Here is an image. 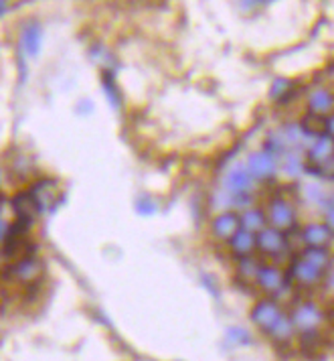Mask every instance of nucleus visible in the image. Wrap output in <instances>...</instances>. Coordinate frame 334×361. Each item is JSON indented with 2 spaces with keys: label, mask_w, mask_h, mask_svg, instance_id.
I'll use <instances>...</instances> for the list:
<instances>
[{
  "label": "nucleus",
  "mask_w": 334,
  "mask_h": 361,
  "mask_svg": "<svg viewBox=\"0 0 334 361\" xmlns=\"http://www.w3.org/2000/svg\"><path fill=\"white\" fill-rule=\"evenodd\" d=\"M255 246H259V250H264L266 254H278L285 250L284 233L278 230H262V233L255 238Z\"/></svg>",
  "instance_id": "10"
},
{
  "label": "nucleus",
  "mask_w": 334,
  "mask_h": 361,
  "mask_svg": "<svg viewBox=\"0 0 334 361\" xmlns=\"http://www.w3.org/2000/svg\"><path fill=\"white\" fill-rule=\"evenodd\" d=\"M322 311L318 309L314 302H302L296 311L292 312L290 321H292V327L300 333H314L320 323H322Z\"/></svg>",
  "instance_id": "3"
},
{
  "label": "nucleus",
  "mask_w": 334,
  "mask_h": 361,
  "mask_svg": "<svg viewBox=\"0 0 334 361\" xmlns=\"http://www.w3.org/2000/svg\"><path fill=\"white\" fill-rule=\"evenodd\" d=\"M257 282L269 290V293H278L282 286H284V276H282V272L278 270V268H274V266H262V268H257Z\"/></svg>",
  "instance_id": "14"
},
{
  "label": "nucleus",
  "mask_w": 334,
  "mask_h": 361,
  "mask_svg": "<svg viewBox=\"0 0 334 361\" xmlns=\"http://www.w3.org/2000/svg\"><path fill=\"white\" fill-rule=\"evenodd\" d=\"M326 128L330 130V134H333V138H334V116L328 120V124H326Z\"/></svg>",
  "instance_id": "23"
},
{
  "label": "nucleus",
  "mask_w": 334,
  "mask_h": 361,
  "mask_svg": "<svg viewBox=\"0 0 334 361\" xmlns=\"http://www.w3.org/2000/svg\"><path fill=\"white\" fill-rule=\"evenodd\" d=\"M269 219L276 228H290L294 224V209L285 203L284 199H276L269 209Z\"/></svg>",
  "instance_id": "12"
},
{
  "label": "nucleus",
  "mask_w": 334,
  "mask_h": 361,
  "mask_svg": "<svg viewBox=\"0 0 334 361\" xmlns=\"http://www.w3.org/2000/svg\"><path fill=\"white\" fill-rule=\"evenodd\" d=\"M227 339H229V343H233V345H245L251 341L250 333L241 327L227 329Z\"/></svg>",
  "instance_id": "20"
},
{
  "label": "nucleus",
  "mask_w": 334,
  "mask_h": 361,
  "mask_svg": "<svg viewBox=\"0 0 334 361\" xmlns=\"http://www.w3.org/2000/svg\"><path fill=\"white\" fill-rule=\"evenodd\" d=\"M41 274H43V262L37 260L34 256L18 258V262L8 268V276L17 282H23V284H31L34 280L41 279Z\"/></svg>",
  "instance_id": "4"
},
{
  "label": "nucleus",
  "mask_w": 334,
  "mask_h": 361,
  "mask_svg": "<svg viewBox=\"0 0 334 361\" xmlns=\"http://www.w3.org/2000/svg\"><path fill=\"white\" fill-rule=\"evenodd\" d=\"M302 235H304L306 244L310 247H326L330 244V238H333L330 228L324 226V224H310V226H306Z\"/></svg>",
  "instance_id": "11"
},
{
  "label": "nucleus",
  "mask_w": 334,
  "mask_h": 361,
  "mask_svg": "<svg viewBox=\"0 0 334 361\" xmlns=\"http://www.w3.org/2000/svg\"><path fill=\"white\" fill-rule=\"evenodd\" d=\"M241 228V217L235 215L233 212H225V214L217 215L211 224V230L217 238H223V240H231L235 233Z\"/></svg>",
  "instance_id": "7"
},
{
  "label": "nucleus",
  "mask_w": 334,
  "mask_h": 361,
  "mask_svg": "<svg viewBox=\"0 0 334 361\" xmlns=\"http://www.w3.org/2000/svg\"><path fill=\"white\" fill-rule=\"evenodd\" d=\"M333 106H334L333 94H330V92H326V90H316V92L310 96V108H312L316 114H324V112H328Z\"/></svg>",
  "instance_id": "17"
},
{
  "label": "nucleus",
  "mask_w": 334,
  "mask_h": 361,
  "mask_svg": "<svg viewBox=\"0 0 334 361\" xmlns=\"http://www.w3.org/2000/svg\"><path fill=\"white\" fill-rule=\"evenodd\" d=\"M31 193H33L34 201H37V205H39V209H41V212L49 209L51 205H53L57 199H61L59 191H57V185L49 179L39 180L33 189H31Z\"/></svg>",
  "instance_id": "9"
},
{
  "label": "nucleus",
  "mask_w": 334,
  "mask_h": 361,
  "mask_svg": "<svg viewBox=\"0 0 334 361\" xmlns=\"http://www.w3.org/2000/svg\"><path fill=\"white\" fill-rule=\"evenodd\" d=\"M225 187H227L231 193H235V195H241V193L250 191V187H251L250 173H248L245 169H233V171L227 175V179H225Z\"/></svg>",
  "instance_id": "15"
},
{
  "label": "nucleus",
  "mask_w": 334,
  "mask_h": 361,
  "mask_svg": "<svg viewBox=\"0 0 334 361\" xmlns=\"http://www.w3.org/2000/svg\"><path fill=\"white\" fill-rule=\"evenodd\" d=\"M156 203L148 197H140L136 201V212L140 215H144V217H148V215H154L156 214Z\"/></svg>",
  "instance_id": "21"
},
{
  "label": "nucleus",
  "mask_w": 334,
  "mask_h": 361,
  "mask_svg": "<svg viewBox=\"0 0 334 361\" xmlns=\"http://www.w3.org/2000/svg\"><path fill=\"white\" fill-rule=\"evenodd\" d=\"M2 13H4V4L0 2V17H2Z\"/></svg>",
  "instance_id": "25"
},
{
  "label": "nucleus",
  "mask_w": 334,
  "mask_h": 361,
  "mask_svg": "<svg viewBox=\"0 0 334 361\" xmlns=\"http://www.w3.org/2000/svg\"><path fill=\"white\" fill-rule=\"evenodd\" d=\"M264 214L259 212V209H250V212H245V215L241 217V224L245 226V230L248 231H255V230H262L264 228Z\"/></svg>",
  "instance_id": "19"
},
{
  "label": "nucleus",
  "mask_w": 334,
  "mask_h": 361,
  "mask_svg": "<svg viewBox=\"0 0 334 361\" xmlns=\"http://www.w3.org/2000/svg\"><path fill=\"white\" fill-rule=\"evenodd\" d=\"M288 85H290V82H285V80H278V82L274 83L271 96H274V98H276V96L280 98V96H282L284 92H288Z\"/></svg>",
  "instance_id": "22"
},
{
  "label": "nucleus",
  "mask_w": 334,
  "mask_h": 361,
  "mask_svg": "<svg viewBox=\"0 0 334 361\" xmlns=\"http://www.w3.org/2000/svg\"><path fill=\"white\" fill-rule=\"evenodd\" d=\"M310 161L316 166H328L334 161V138L330 134L318 136L316 145L310 148Z\"/></svg>",
  "instance_id": "6"
},
{
  "label": "nucleus",
  "mask_w": 334,
  "mask_h": 361,
  "mask_svg": "<svg viewBox=\"0 0 334 361\" xmlns=\"http://www.w3.org/2000/svg\"><path fill=\"white\" fill-rule=\"evenodd\" d=\"M231 242V247H233V252L237 254H250L251 250L255 247V235L248 230H239L235 233L233 238L229 240Z\"/></svg>",
  "instance_id": "16"
},
{
  "label": "nucleus",
  "mask_w": 334,
  "mask_h": 361,
  "mask_svg": "<svg viewBox=\"0 0 334 361\" xmlns=\"http://www.w3.org/2000/svg\"><path fill=\"white\" fill-rule=\"evenodd\" d=\"M248 173L257 179H267L276 173V161L269 152H255L248 161Z\"/></svg>",
  "instance_id": "8"
},
{
  "label": "nucleus",
  "mask_w": 334,
  "mask_h": 361,
  "mask_svg": "<svg viewBox=\"0 0 334 361\" xmlns=\"http://www.w3.org/2000/svg\"><path fill=\"white\" fill-rule=\"evenodd\" d=\"M251 321L257 329H262L276 341H288L294 335V327L290 317L274 302V300H262L253 307Z\"/></svg>",
  "instance_id": "1"
},
{
  "label": "nucleus",
  "mask_w": 334,
  "mask_h": 361,
  "mask_svg": "<svg viewBox=\"0 0 334 361\" xmlns=\"http://www.w3.org/2000/svg\"><path fill=\"white\" fill-rule=\"evenodd\" d=\"M41 43H43V33H41V27L37 23H29L23 33H20V45L25 47V51L34 57L39 51H41Z\"/></svg>",
  "instance_id": "13"
},
{
  "label": "nucleus",
  "mask_w": 334,
  "mask_h": 361,
  "mask_svg": "<svg viewBox=\"0 0 334 361\" xmlns=\"http://www.w3.org/2000/svg\"><path fill=\"white\" fill-rule=\"evenodd\" d=\"M326 262H328V254L324 247H308L300 258L292 264V276L306 284L316 282L322 276Z\"/></svg>",
  "instance_id": "2"
},
{
  "label": "nucleus",
  "mask_w": 334,
  "mask_h": 361,
  "mask_svg": "<svg viewBox=\"0 0 334 361\" xmlns=\"http://www.w3.org/2000/svg\"><path fill=\"white\" fill-rule=\"evenodd\" d=\"M328 217H330V226H333V228H334V209H333V212H330V215H328Z\"/></svg>",
  "instance_id": "24"
},
{
  "label": "nucleus",
  "mask_w": 334,
  "mask_h": 361,
  "mask_svg": "<svg viewBox=\"0 0 334 361\" xmlns=\"http://www.w3.org/2000/svg\"><path fill=\"white\" fill-rule=\"evenodd\" d=\"M13 212L17 215V219L27 221V224H33L34 219H37V215L41 214V209H39V205H37L31 191L18 193L17 197L13 199Z\"/></svg>",
  "instance_id": "5"
},
{
  "label": "nucleus",
  "mask_w": 334,
  "mask_h": 361,
  "mask_svg": "<svg viewBox=\"0 0 334 361\" xmlns=\"http://www.w3.org/2000/svg\"><path fill=\"white\" fill-rule=\"evenodd\" d=\"M101 82H103V92H105V96L110 99L112 108H120L122 99H120V92H117V85L116 82H114V78H112V73L105 71L103 78H101Z\"/></svg>",
  "instance_id": "18"
}]
</instances>
